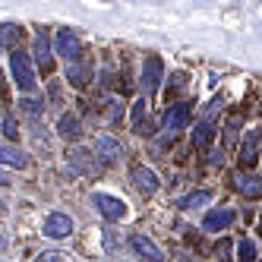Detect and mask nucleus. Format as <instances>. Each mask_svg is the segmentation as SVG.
Wrapping results in <instances>:
<instances>
[{
    "label": "nucleus",
    "mask_w": 262,
    "mask_h": 262,
    "mask_svg": "<svg viewBox=\"0 0 262 262\" xmlns=\"http://www.w3.org/2000/svg\"><path fill=\"white\" fill-rule=\"evenodd\" d=\"M10 70H13V79H16V89H19V92H35V89H38L32 57L26 51H19V48L10 51Z\"/></svg>",
    "instance_id": "1"
},
{
    "label": "nucleus",
    "mask_w": 262,
    "mask_h": 262,
    "mask_svg": "<svg viewBox=\"0 0 262 262\" xmlns=\"http://www.w3.org/2000/svg\"><path fill=\"white\" fill-rule=\"evenodd\" d=\"M54 54L57 57H63L67 63H76L82 57V41L79 35L73 29H57V35H54Z\"/></svg>",
    "instance_id": "2"
},
{
    "label": "nucleus",
    "mask_w": 262,
    "mask_h": 262,
    "mask_svg": "<svg viewBox=\"0 0 262 262\" xmlns=\"http://www.w3.org/2000/svg\"><path fill=\"white\" fill-rule=\"evenodd\" d=\"M161 76H164V63L158 54H148L145 63H142V92H145V98H155V92L161 85Z\"/></svg>",
    "instance_id": "3"
},
{
    "label": "nucleus",
    "mask_w": 262,
    "mask_h": 262,
    "mask_svg": "<svg viewBox=\"0 0 262 262\" xmlns=\"http://www.w3.org/2000/svg\"><path fill=\"white\" fill-rule=\"evenodd\" d=\"M41 234L51 237V240H67L73 234V218L67 212H51L41 224Z\"/></svg>",
    "instance_id": "4"
},
{
    "label": "nucleus",
    "mask_w": 262,
    "mask_h": 262,
    "mask_svg": "<svg viewBox=\"0 0 262 262\" xmlns=\"http://www.w3.org/2000/svg\"><path fill=\"white\" fill-rule=\"evenodd\" d=\"M92 202H95V209L104 215V221H120L126 215V202L120 196H111V193H95L92 196Z\"/></svg>",
    "instance_id": "5"
},
{
    "label": "nucleus",
    "mask_w": 262,
    "mask_h": 262,
    "mask_svg": "<svg viewBox=\"0 0 262 262\" xmlns=\"http://www.w3.org/2000/svg\"><path fill=\"white\" fill-rule=\"evenodd\" d=\"M35 63L41 67V73H51L54 70V45H51V38H48V32H45V26H38V32H35Z\"/></svg>",
    "instance_id": "6"
},
{
    "label": "nucleus",
    "mask_w": 262,
    "mask_h": 262,
    "mask_svg": "<svg viewBox=\"0 0 262 262\" xmlns=\"http://www.w3.org/2000/svg\"><path fill=\"white\" fill-rule=\"evenodd\" d=\"M234 221H237V212H234V209H212L209 215L202 218V231H209V234H224Z\"/></svg>",
    "instance_id": "7"
},
{
    "label": "nucleus",
    "mask_w": 262,
    "mask_h": 262,
    "mask_svg": "<svg viewBox=\"0 0 262 262\" xmlns=\"http://www.w3.org/2000/svg\"><path fill=\"white\" fill-rule=\"evenodd\" d=\"M133 186H136V193H142V196H155L158 186H161V180H158V174L152 171V167L136 164L133 167Z\"/></svg>",
    "instance_id": "8"
},
{
    "label": "nucleus",
    "mask_w": 262,
    "mask_h": 262,
    "mask_svg": "<svg viewBox=\"0 0 262 262\" xmlns=\"http://www.w3.org/2000/svg\"><path fill=\"white\" fill-rule=\"evenodd\" d=\"M190 114H193V107L190 101H177L164 111V126L171 129V133H180L183 126H190Z\"/></svg>",
    "instance_id": "9"
},
{
    "label": "nucleus",
    "mask_w": 262,
    "mask_h": 262,
    "mask_svg": "<svg viewBox=\"0 0 262 262\" xmlns=\"http://www.w3.org/2000/svg\"><path fill=\"white\" fill-rule=\"evenodd\" d=\"M126 243H129V250H133V256H139V259H145V262H164V253H161L145 234H133Z\"/></svg>",
    "instance_id": "10"
},
{
    "label": "nucleus",
    "mask_w": 262,
    "mask_h": 262,
    "mask_svg": "<svg viewBox=\"0 0 262 262\" xmlns=\"http://www.w3.org/2000/svg\"><path fill=\"white\" fill-rule=\"evenodd\" d=\"M259 142H262V126H253L240 142V164H253L259 158Z\"/></svg>",
    "instance_id": "11"
},
{
    "label": "nucleus",
    "mask_w": 262,
    "mask_h": 262,
    "mask_svg": "<svg viewBox=\"0 0 262 262\" xmlns=\"http://www.w3.org/2000/svg\"><path fill=\"white\" fill-rule=\"evenodd\" d=\"M95 152H98L101 164H114V161L123 155V148H120V142H117L114 136H101V139L95 142Z\"/></svg>",
    "instance_id": "12"
},
{
    "label": "nucleus",
    "mask_w": 262,
    "mask_h": 262,
    "mask_svg": "<svg viewBox=\"0 0 262 262\" xmlns=\"http://www.w3.org/2000/svg\"><path fill=\"white\" fill-rule=\"evenodd\" d=\"M57 133H60V139H67V142H76V139L82 136V126H79V120L73 117V114H60V117H57Z\"/></svg>",
    "instance_id": "13"
},
{
    "label": "nucleus",
    "mask_w": 262,
    "mask_h": 262,
    "mask_svg": "<svg viewBox=\"0 0 262 262\" xmlns=\"http://www.w3.org/2000/svg\"><path fill=\"white\" fill-rule=\"evenodd\" d=\"M234 186H237L243 196H250V199H259V196H262V177H253V174H237V177H234Z\"/></svg>",
    "instance_id": "14"
},
{
    "label": "nucleus",
    "mask_w": 262,
    "mask_h": 262,
    "mask_svg": "<svg viewBox=\"0 0 262 262\" xmlns=\"http://www.w3.org/2000/svg\"><path fill=\"white\" fill-rule=\"evenodd\" d=\"M89 76H92V63H89V60H76V63L67 67V79L76 85V89H82V85L89 82Z\"/></svg>",
    "instance_id": "15"
},
{
    "label": "nucleus",
    "mask_w": 262,
    "mask_h": 262,
    "mask_svg": "<svg viewBox=\"0 0 262 262\" xmlns=\"http://www.w3.org/2000/svg\"><path fill=\"white\" fill-rule=\"evenodd\" d=\"M0 164H10V167H26V164H29V158H26V152H19L16 145L0 142Z\"/></svg>",
    "instance_id": "16"
},
{
    "label": "nucleus",
    "mask_w": 262,
    "mask_h": 262,
    "mask_svg": "<svg viewBox=\"0 0 262 262\" xmlns=\"http://www.w3.org/2000/svg\"><path fill=\"white\" fill-rule=\"evenodd\" d=\"M215 129H218V126H215L212 120H202V123L193 129V145H196V148H209L212 139H215Z\"/></svg>",
    "instance_id": "17"
},
{
    "label": "nucleus",
    "mask_w": 262,
    "mask_h": 262,
    "mask_svg": "<svg viewBox=\"0 0 262 262\" xmlns=\"http://www.w3.org/2000/svg\"><path fill=\"white\" fill-rule=\"evenodd\" d=\"M129 123H133V129H136V133H142V136L152 133V123H148V114H145V101H136V104H133Z\"/></svg>",
    "instance_id": "18"
},
{
    "label": "nucleus",
    "mask_w": 262,
    "mask_h": 262,
    "mask_svg": "<svg viewBox=\"0 0 262 262\" xmlns=\"http://www.w3.org/2000/svg\"><path fill=\"white\" fill-rule=\"evenodd\" d=\"M19 38H23V29H19V26H13V23H4V26H0V45H4V48L16 51Z\"/></svg>",
    "instance_id": "19"
},
{
    "label": "nucleus",
    "mask_w": 262,
    "mask_h": 262,
    "mask_svg": "<svg viewBox=\"0 0 262 262\" xmlns=\"http://www.w3.org/2000/svg\"><path fill=\"white\" fill-rule=\"evenodd\" d=\"M73 167L82 171V174H95L101 164L95 161V155H89V152H82V148H79V152H73Z\"/></svg>",
    "instance_id": "20"
},
{
    "label": "nucleus",
    "mask_w": 262,
    "mask_h": 262,
    "mask_svg": "<svg viewBox=\"0 0 262 262\" xmlns=\"http://www.w3.org/2000/svg\"><path fill=\"white\" fill-rule=\"evenodd\" d=\"M209 199H212V193H209V190H193V193H186L177 205H180L183 212H190V209H199V205H205Z\"/></svg>",
    "instance_id": "21"
},
{
    "label": "nucleus",
    "mask_w": 262,
    "mask_h": 262,
    "mask_svg": "<svg viewBox=\"0 0 262 262\" xmlns=\"http://www.w3.org/2000/svg\"><path fill=\"white\" fill-rule=\"evenodd\" d=\"M237 262H256V243L253 240H247V237H243L240 243H237Z\"/></svg>",
    "instance_id": "22"
},
{
    "label": "nucleus",
    "mask_w": 262,
    "mask_h": 262,
    "mask_svg": "<svg viewBox=\"0 0 262 262\" xmlns=\"http://www.w3.org/2000/svg\"><path fill=\"white\" fill-rule=\"evenodd\" d=\"M23 111L32 114V117H41L45 114V104H41V98H23Z\"/></svg>",
    "instance_id": "23"
},
{
    "label": "nucleus",
    "mask_w": 262,
    "mask_h": 262,
    "mask_svg": "<svg viewBox=\"0 0 262 262\" xmlns=\"http://www.w3.org/2000/svg\"><path fill=\"white\" fill-rule=\"evenodd\" d=\"M117 247H120V237L114 234V228H104V250H107V253H114Z\"/></svg>",
    "instance_id": "24"
},
{
    "label": "nucleus",
    "mask_w": 262,
    "mask_h": 262,
    "mask_svg": "<svg viewBox=\"0 0 262 262\" xmlns=\"http://www.w3.org/2000/svg\"><path fill=\"white\" fill-rule=\"evenodd\" d=\"M4 136H7L10 142L19 139V126H16V120H13V117H7V120H4Z\"/></svg>",
    "instance_id": "25"
},
{
    "label": "nucleus",
    "mask_w": 262,
    "mask_h": 262,
    "mask_svg": "<svg viewBox=\"0 0 262 262\" xmlns=\"http://www.w3.org/2000/svg\"><path fill=\"white\" fill-rule=\"evenodd\" d=\"M107 117H111V120H120V117H123V104H120V101H111Z\"/></svg>",
    "instance_id": "26"
},
{
    "label": "nucleus",
    "mask_w": 262,
    "mask_h": 262,
    "mask_svg": "<svg viewBox=\"0 0 262 262\" xmlns=\"http://www.w3.org/2000/svg\"><path fill=\"white\" fill-rule=\"evenodd\" d=\"M35 262H67V259H63L60 253H51V250H48V253H41V256L35 259Z\"/></svg>",
    "instance_id": "27"
},
{
    "label": "nucleus",
    "mask_w": 262,
    "mask_h": 262,
    "mask_svg": "<svg viewBox=\"0 0 262 262\" xmlns=\"http://www.w3.org/2000/svg\"><path fill=\"white\" fill-rule=\"evenodd\" d=\"M218 256H221V259L231 256V240H221V243H218Z\"/></svg>",
    "instance_id": "28"
},
{
    "label": "nucleus",
    "mask_w": 262,
    "mask_h": 262,
    "mask_svg": "<svg viewBox=\"0 0 262 262\" xmlns=\"http://www.w3.org/2000/svg\"><path fill=\"white\" fill-rule=\"evenodd\" d=\"M0 186H10V177H7L4 171H0Z\"/></svg>",
    "instance_id": "29"
},
{
    "label": "nucleus",
    "mask_w": 262,
    "mask_h": 262,
    "mask_svg": "<svg viewBox=\"0 0 262 262\" xmlns=\"http://www.w3.org/2000/svg\"><path fill=\"white\" fill-rule=\"evenodd\" d=\"M4 250H7V237H4V234H0V253H4Z\"/></svg>",
    "instance_id": "30"
},
{
    "label": "nucleus",
    "mask_w": 262,
    "mask_h": 262,
    "mask_svg": "<svg viewBox=\"0 0 262 262\" xmlns=\"http://www.w3.org/2000/svg\"><path fill=\"white\" fill-rule=\"evenodd\" d=\"M0 95H4V73H0Z\"/></svg>",
    "instance_id": "31"
},
{
    "label": "nucleus",
    "mask_w": 262,
    "mask_h": 262,
    "mask_svg": "<svg viewBox=\"0 0 262 262\" xmlns=\"http://www.w3.org/2000/svg\"><path fill=\"white\" fill-rule=\"evenodd\" d=\"M4 212H7V209H4V202H0V215H4Z\"/></svg>",
    "instance_id": "32"
}]
</instances>
